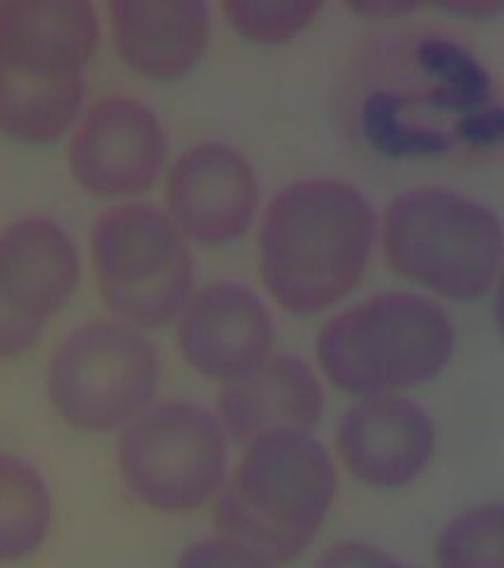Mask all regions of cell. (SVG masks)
<instances>
[{"mask_svg":"<svg viewBox=\"0 0 504 568\" xmlns=\"http://www.w3.org/2000/svg\"><path fill=\"white\" fill-rule=\"evenodd\" d=\"M376 213L355 185L311 178L280 190L261 227V277L278 306L317 315L346 298L363 277Z\"/></svg>","mask_w":504,"mask_h":568,"instance_id":"obj_1","label":"cell"},{"mask_svg":"<svg viewBox=\"0 0 504 568\" xmlns=\"http://www.w3.org/2000/svg\"><path fill=\"white\" fill-rule=\"evenodd\" d=\"M100 33L98 10L81 0L0 3V133L48 145L74 126Z\"/></svg>","mask_w":504,"mask_h":568,"instance_id":"obj_2","label":"cell"},{"mask_svg":"<svg viewBox=\"0 0 504 568\" xmlns=\"http://www.w3.org/2000/svg\"><path fill=\"white\" fill-rule=\"evenodd\" d=\"M336 488L334 459L313 432L265 434L246 443L215 493L213 526L278 568L317 538Z\"/></svg>","mask_w":504,"mask_h":568,"instance_id":"obj_3","label":"cell"},{"mask_svg":"<svg viewBox=\"0 0 504 568\" xmlns=\"http://www.w3.org/2000/svg\"><path fill=\"white\" fill-rule=\"evenodd\" d=\"M455 346L453 317L436 301L386 292L341 311L322 327L317 363L351 396H395L439 379Z\"/></svg>","mask_w":504,"mask_h":568,"instance_id":"obj_4","label":"cell"},{"mask_svg":"<svg viewBox=\"0 0 504 568\" xmlns=\"http://www.w3.org/2000/svg\"><path fill=\"white\" fill-rule=\"evenodd\" d=\"M391 268L447 298L491 292L502 263V223L485 204L445 187H417L395 197L382 221Z\"/></svg>","mask_w":504,"mask_h":568,"instance_id":"obj_5","label":"cell"},{"mask_svg":"<svg viewBox=\"0 0 504 568\" xmlns=\"http://www.w3.org/2000/svg\"><path fill=\"white\" fill-rule=\"evenodd\" d=\"M90 254L112 317L142 332L164 327L194 294V256L167 211L148 202L107 209L93 225Z\"/></svg>","mask_w":504,"mask_h":568,"instance_id":"obj_6","label":"cell"},{"mask_svg":"<svg viewBox=\"0 0 504 568\" xmlns=\"http://www.w3.org/2000/svg\"><path fill=\"white\" fill-rule=\"evenodd\" d=\"M159 375V351L145 332L98 317L71 329L52 351L46 388L71 429L110 434L152 405Z\"/></svg>","mask_w":504,"mask_h":568,"instance_id":"obj_7","label":"cell"},{"mask_svg":"<svg viewBox=\"0 0 504 568\" xmlns=\"http://www.w3.org/2000/svg\"><path fill=\"white\" fill-rule=\"evenodd\" d=\"M230 440L213 410L190 400L152 403L121 429L117 465L135 500L159 514L200 509L228 476Z\"/></svg>","mask_w":504,"mask_h":568,"instance_id":"obj_8","label":"cell"},{"mask_svg":"<svg viewBox=\"0 0 504 568\" xmlns=\"http://www.w3.org/2000/svg\"><path fill=\"white\" fill-rule=\"evenodd\" d=\"M79 282V246L60 223L27 216L0 230V361L39 344Z\"/></svg>","mask_w":504,"mask_h":568,"instance_id":"obj_9","label":"cell"},{"mask_svg":"<svg viewBox=\"0 0 504 568\" xmlns=\"http://www.w3.org/2000/svg\"><path fill=\"white\" fill-rule=\"evenodd\" d=\"M167 131L152 106L129 95L95 102L71 135L69 169L95 197H133L164 169Z\"/></svg>","mask_w":504,"mask_h":568,"instance_id":"obj_10","label":"cell"},{"mask_svg":"<svg viewBox=\"0 0 504 568\" xmlns=\"http://www.w3.org/2000/svg\"><path fill=\"white\" fill-rule=\"evenodd\" d=\"M178 351L213 382H235L259 367L275 342L263 298L240 282H213L194 292L175 317Z\"/></svg>","mask_w":504,"mask_h":568,"instance_id":"obj_11","label":"cell"},{"mask_svg":"<svg viewBox=\"0 0 504 568\" xmlns=\"http://www.w3.org/2000/svg\"><path fill=\"white\" fill-rule=\"evenodd\" d=\"M169 216L185 237L225 244L246 233L259 209L249 159L223 142H200L175 159L167 183Z\"/></svg>","mask_w":504,"mask_h":568,"instance_id":"obj_12","label":"cell"},{"mask_svg":"<svg viewBox=\"0 0 504 568\" xmlns=\"http://www.w3.org/2000/svg\"><path fill=\"white\" fill-rule=\"evenodd\" d=\"M336 450L365 486L405 488L434 457L436 424L424 405L401 394L360 398L339 419Z\"/></svg>","mask_w":504,"mask_h":568,"instance_id":"obj_13","label":"cell"},{"mask_svg":"<svg viewBox=\"0 0 504 568\" xmlns=\"http://www.w3.org/2000/svg\"><path fill=\"white\" fill-rule=\"evenodd\" d=\"M213 413L228 440L246 446L265 434L313 432L325 413V390L301 355L270 353L249 375L223 384Z\"/></svg>","mask_w":504,"mask_h":568,"instance_id":"obj_14","label":"cell"},{"mask_svg":"<svg viewBox=\"0 0 504 568\" xmlns=\"http://www.w3.org/2000/svg\"><path fill=\"white\" fill-rule=\"evenodd\" d=\"M110 24L125 64L148 79L173 81L204 58L211 10L202 0H117Z\"/></svg>","mask_w":504,"mask_h":568,"instance_id":"obj_15","label":"cell"},{"mask_svg":"<svg viewBox=\"0 0 504 568\" xmlns=\"http://www.w3.org/2000/svg\"><path fill=\"white\" fill-rule=\"evenodd\" d=\"M52 493L31 459L0 450V564H22L46 545Z\"/></svg>","mask_w":504,"mask_h":568,"instance_id":"obj_16","label":"cell"},{"mask_svg":"<svg viewBox=\"0 0 504 568\" xmlns=\"http://www.w3.org/2000/svg\"><path fill=\"white\" fill-rule=\"evenodd\" d=\"M415 55L424 74L434 81V88L426 91V102L453 112L455 121L495 104L488 69L462 43L443 36H426L417 43Z\"/></svg>","mask_w":504,"mask_h":568,"instance_id":"obj_17","label":"cell"},{"mask_svg":"<svg viewBox=\"0 0 504 568\" xmlns=\"http://www.w3.org/2000/svg\"><path fill=\"white\" fill-rule=\"evenodd\" d=\"M360 121L370 145L386 156H439L455 145L453 133L429 126L412 112V100L395 91L370 93Z\"/></svg>","mask_w":504,"mask_h":568,"instance_id":"obj_18","label":"cell"},{"mask_svg":"<svg viewBox=\"0 0 504 568\" xmlns=\"http://www.w3.org/2000/svg\"><path fill=\"white\" fill-rule=\"evenodd\" d=\"M502 503H483L460 511L436 538L439 568H504L502 559Z\"/></svg>","mask_w":504,"mask_h":568,"instance_id":"obj_19","label":"cell"},{"mask_svg":"<svg viewBox=\"0 0 504 568\" xmlns=\"http://www.w3.org/2000/svg\"><path fill=\"white\" fill-rule=\"evenodd\" d=\"M320 3L311 0H230L223 6L230 27L256 43H284L309 27Z\"/></svg>","mask_w":504,"mask_h":568,"instance_id":"obj_20","label":"cell"},{"mask_svg":"<svg viewBox=\"0 0 504 568\" xmlns=\"http://www.w3.org/2000/svg\"><path fill=\"white\" fill-rule=\"evenodd\" d=\"M173 568H275L254 549H249L235 540L215 536L192 542L183 555L178 557Z\"/></svg>","mask_w":504,"mask_h":568,"instance_id":"obj_21","label":"cell"},{"mask_svg":"<svg viewBox=\"0 0 504 568\" xmlns=\"http://www.w3.org/2000/svg\"><path fill=\"white\" fill-rule=\"evenodd\" d=\"M502 131H504V121H502V106L497 102L485 106V110H481L472 116L457 119L453 123V129H450V133H453L455 140H464L476 148L497 145V142L502 140Z\"/></svg>","mask_w":504,"mask_h":568,"instance_id":"obj_22","label":"cell"},{"mask_svg":"<svg viewBox=\"0 0 504 568\" xmlns=\"http://www.w3.org/2000/svg\"><path fill=\"white\" fill-rule=\"evenodd\" d=\"M384 549L374 547L370 542H339L330 547L315 564V568H374L376 561L382 559Z\"/></svg>","mask_w":504,"mask_h":568,"instance_id":"obj_23","label":"cell"},{"mask_svg":"<svg viewBox=\"0 0 504 568\" xmlns=\"http://www.w3.org/2000/svg\"><path fill=\"white\" fill-rule=\"evenodd\" d=\"M439 10L466 17V20H491L504 10V6L500 0H450V3H441Z\"/></svg>","mask_w":504,"mask_h":568,"instance_id":"obj_24","label":"cell"},{"mask_svg":"<svg viewBox=\"0 0 504 568\" xmlns=\"http://www.w3.org/2000/svg\"><path fill=\"white\" fill-rule=\"evenodd\" d=\"M349 10L365 17H384V20H391V17L415 12L420 10V6L410 3V0H363V3H351Z\"/></svg>","mask_w":504,"mask_h":568,"instance_id":"obj_25","label":"cell"},{"mask_svg":"<svg viewBox=\"0 0 504 568\" xmlns=\"http://www.w3.org/2000/svg\"><path fill=\"white\" fill-rule=\"evenodd\" d=\"M374 568H415V566H410V564H403V561H399L395 557H391V555H382V559L376 561V566Z\"/></svg>","mask_w":504,"mask_h":568,"instance_id":"obj_26","label":"cell"}]
</instances>
